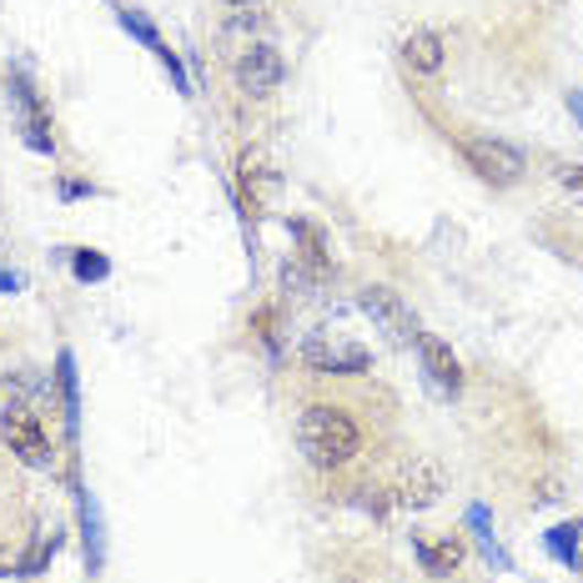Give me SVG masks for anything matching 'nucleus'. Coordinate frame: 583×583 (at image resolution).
I'll return each instance as SVG.
<instances>
[{
  "label": "nucleus",
  "mask_w": 583,
  "mask_h": 583,
  "mask_svg": "<svg viewBox=\"0 0 583 583\" xmlns=\"http://www.w3.org/2000/svg\"><path fill=\"white\" fill-rule=\"evenodd\" d=\"M298 447L312 468L337 473L363 453V433H357L347 408H337V402H307L298 418Z\"/></svg>",
  "instance_id": "f257e3e1"
},
{
  "label": "nucleus",
  "mask_w": 583,
  "mask_h": 583,
  "mask_svg": "<svg viewBox=\"0 0 583 583\" xmlns=\"http://www.w3.org/2000/svg\"><path fill=\"white\" fill-rule=\"evenodd\" d=\"M302 363H307L312 373H322V378H357V373H367L373 353H367V343H357L353 332L317 327L302 337Z\"/></svg>",
  "instance_id": "f03ea898"
},
{
  "label": "nucleus",
  "mask_w": 583,
  "mask_h": 583,
  "mask_svg": "<svg viewBox=\"0 0 583 583\" xmlns=\"http://www.w3.org/2000/svg\"><path fill=\"white\" fill-rule=\"evenodd\" d=\"M357 307H363V317H373V327H378L388 343L418 347V337H423V322H418V312H412L408 302L392 292V287H363V292H357Z\"/></svg>",
  "instance_id": "7ed1b4c3"
},
{
  "label": "nucleus",
  "mask_w": 583,
  "mask_h": 583,
  "mask_svg": "<svg viewBox=\"0 0 583 583\" xmlns=\"http://www.w3.org/2000/svg\"><path fill=\"white\" fill-rule=\"evenodd\" d=\"M463 161H468V172H478L488 186H514V182H523V172H528L523 151L498 137H463Z\"/></svg>",
  "instance_id": "20e7f679"
},
{
  "label": "nucleus",
  "mask_w": 583,
  "mask_h": 583,
  "mask_svg": "<svg viewBox=\"0 0 583 583\" xmlns=\"http://www.w3.org/2000/svg\"><path fill=\"white\" fill-rule=\"evenodd\" d=\"M0 433H6V447L21 457L25 468H51V463H56L51 433L41 428V418H35L25 402H11V408L0 412Z\"/></svg>",
  "instance_id": "39448f33"
},
{
  "label": "nucleus",
  "mask_w": 583,
  "mask_h": 583,
  "mask_svg": "<svg viewBox=\"0 0 583 583\" xmlns=\"http://www.w3.org/2000/svg\"><path fill=\"white\" fill-rule=\"evenodd\" d=\"M282 56H277L272 41H252V46H241L237 56H231V80H237L241 96H252V101H262V96H272L277 86H282Z\"/></svg>",
  "instance_id": "423d86ee"
},
{
  "label": "nucleus",
  "mask_w": 583,
  "mask_h": 583,
  "mask_svg": "<svg viewBox=\"0 0 583 583\" xmlns=\"http://www.w3.org/2000/svg\"><path fill=\"white\" fill-rule=\"evenodd\" d=\"M418 363H423V378L433 392H443V398H457V392H463V363L453 357V347H447L443 337L423 332V337H418Z\"/></svg>",
  "instance_id": "0eeeda50"
},
{
  "label": "nucleus",
  "mask_w": 583,
  "mask_h": 583,
  "mask_svg": "<svg viewBox=\"0 0 583 583\" xmlns=\"http://www.w3.org/2000/svg\"><path fill=\"white\" fill-rule=\"evenodd\" d=\"M438 493H443V473L423 457H412L408 468H402V483H398V504L402 508H433Z\"/></svg>",
  "instance_id": "6e6552de"
},
{
  "label": "nucleus",
  "mask_w": 583,
  "mask_h": 583,
  "mask_svg": "<svg viewBox=\"0 0 583 583\" xmlns=\"http://www.w3.org/2000/svg\"><path fill=\"white\" fill-rule=\"evenodd\" d=\"M443 56H447L443 35L428 31V25H418V31L402 35V66L418 71V76H433V71H443Z\"/></svg>",
  "instance_id": "1a4fd4ad"
},
{
  "label": "nucleus",
  "mask_w": 583,
  "mask_h": 583,
  "mask_svg": "<svg viewBox=\"0 0 583 583\" xmlns=\"http://www.w3.org/2000/svg\"><path fill=\"white\" fill-rule=\"evenodd\" d=\"M11 96H15V106H21V116H25V141H31L35 151H56V137H51V116L41 111L35 91L25 86V76H11Z\"/></svg>",
  "instance_id": "9d476101"
},
{
  "label": "nucleus",
  "mask_w": 583,
  "mask_h": 583,
  "mask_svg": "<svg viewBox=\"0 0 583 583\" xmlns=\"http://www.w3.org/2000/svg\"><path fill=\"white\" fill-rule=\"evenodd\" d=\"M412 553H418V563H423V573H433V579H447V573L463 563V543L457 538H443V543H433V538H412Z\"/></svg>",
  "instance_id": "9b49d317"
},
{
  "label": "nucleus",
  "mask_w": 583,
  "mask_h": 583,
  "mask_svg": "<svg viewBox=\"0 0 583 583\" xmlns=\"http://www.w3.org/2000/svg\"><path fill=\"white\" fill-rule=\"evenodd\" d=\"M241 202L252 206H267V196H272V186H277V176L267 172V161H262V151H247V156H241Z\"/></svg>",
  "instance_id": "f8f14e48"
},
{
  "label": "nucleus",
  "mask_w": 583,
  "mask_h": 583,
  "mask_svg": "<svg viewBox=\"0 0 583 583\" xmlns=\"http://www.w3.org/2000/svg\"><path fill=\"white\" fill-rule=\"evenodd\" d=\"M322 277H327L322 267H312L307 257H298V252H292V257L282 262V292H287L292 302H307V298H317Z\"/></svg>",
  "instance_id": "ddd939ff"
},
{
  "label": "nucleus",
  "mask_w": 583,
  "mask_h": 583,
  "mask_svg": "<svg viewBox=\"0 0 583 583\" xmlns=\"http://www.w3.org/2000/svg\"><path fill=\"white\" fill-rule=\"evenodd\" d=\"M549 549L559 563H569V569H583V518H573V523H559L549 533Z\"/></svg>",
  "instance_id": "4468645a"
},
{
  "label": "nucleus",
  "mask_w": 583,
  "mask_h": 583,
  "mask_svg": "<svg viewBox=\"0 0 583 583\" xmlns=\"http://www.w3.org/2000/svg\"><path fill=\"white\" fill-rule=\"evenodd\" d=\"M292 237L302 241V252H298V257H307L312 267H322V272H327V267H332V247H327V237H322V231L312 227V222H292Z\"/></svg>",
  "instance_id": "2eb2a0df"
},
{
  "label": "nucleus",
  "mask_w": 583,
  "mask_h": 583,
  "mask_svg": "<svg viewBox=\"0 0 583 583\" xmlns=\"http://www.w3.org/2000/svg\"><path fill=\"white\" fill-rule=\"evenodd\" d=\"M71 267H76L80 282H101V277H111V262H106L101 252H76L71 257Z\"/></svg>",
  "instance_id": "dca6fc26"
},
{
  "label": "nucleus",
  "mask_w": 583,
  "mask_h": 583,
  "mask_svg": "<svg viewBox=\"0 0 583 583\" xmlns=\"http://www.w3.org/2000/svg\"><path fill=\"white\" fill-rule=\"evenodd\" d=\"M61 398H66V423L76 428V363H71V353H61Z\"/></svg>",
  "instance_id": "f3484780"
},
{
  "label": "nucleus",
  "mask_w": 583,
  "mask_h": 583,
  "mask_svg": "<svg viewBox=\"0 0 583 583\" xmlns=\"http://www.w3.org/2000/svg\"><path fill=\"white\" fill-rule=\"evenodd\" d=\"M121 25H127V31H131V35H141V41H147V46H151V51H156V46H161V35H156V31H151V21H147V15H137V11H121Z\"/></svg>",
  "instance_id": "a211bd4d"
},
{
  "label": "nucleus",
  "mask_w": 583,
  "mask_h": 583,
  "mask_svg": "<svg viewBox=\"0 0 583 583\" xmlns=\"http://www.w3.org/2000/svg\"><path fill=\"white\" fill-rule=\"evenodd\" d=\"M559 186L573 196V202H583V166H563V172H559Z\"/></svg>",
  "instance_id": "6ab92c4d"
},
{
  "label": "nucleus",
  "mask_w": 583,
  "mask_h": 583,
  "mask_svg": "<svg viewBox=\"0 0 583 583\" xmlns=\"http://www.w3.org/2000/svg\"><path fill=\"white\" fill-rule=\"evenodd\" d=\"M0 292H21V277H15V272H6V267H0Z\"/></svg>",
  "instance_id": "aec40b11"
},
{
  "label": "nucleus",
  "mask_w": 583,
  "mask_h": 583,
  "mask_svg": "<svg viewBox=\"0 0 583 583\" xmlns=\"http://www.w3.org/2000/svg\"><path fill=\"white\" fill-rule=\"evenodd\" d=\"M569 111H573V116H579V121H583V91H573V96H569Z\"/></svg>",
  "instance_id": "412c9836"
},
{
  "label": "nucleus",
  "mask_w": 583,
  "mask_h": 583,
  "mask_svg": "<svg viewBox=\"0 0 583 583\" xmlns=\"http://www.w3.org/2000/svg\"><path fill=\"white\" fill-rule=\"evenodd\" d=\"M227 6H237V11H247V6H257V0H227Z\"/></svg>",
  "instance_id": "4be33fe9"
},
{
  "label": "nucleus",
  "mask_w": 583,
  "mask_h": 583,
  "mask_svg": "<svg viewBox=\"0 0 583 583\" xmlns=\"http://www.w3.org/2000/svg\"><path fill=\"white\" fill-rule=\"evenodd\" d=\"M347 583H363V579H347Z\"/></svg>",
  "instance_id": "5701e85b"
}]
</instances>
